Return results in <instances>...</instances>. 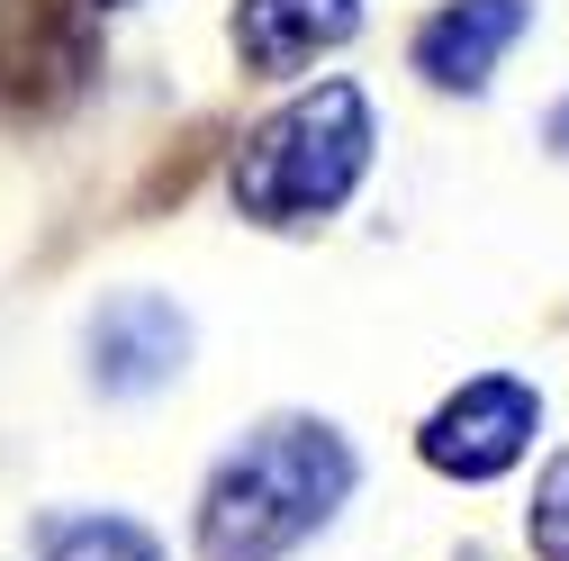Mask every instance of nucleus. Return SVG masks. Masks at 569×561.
<instances>
[{"instance_id":"0eeeda50","label":"nucleus","mask_w":569,"mask_h":561,"mask_svg":"<svg viewBox=\"0 0 569 561\" xmlns=\"http://www.w3.org/2000/svg\"><path fill=\"white\" fill-rule=\"evenodd\" d=\"M46 561H163V543L136 516H63L46 525Z\"/></svg>"},{"instance_id":"20e7f679","label":"nucleus","mask_w":569,"mask_h":561,"mask_svg":"<svg viewBox=\"0 0 569 561\" xmlns=\"http://www.w3.org/2000/svg\"><path fill=\"white\" fill-rule=\"evenodd\" d=\"M181 354H190V326H181V308L154 299V291H118V299L91 317V381L118 390V398L163 390V381L181 372Z\"/></svg>"},{"instance_id":"f257e3e1","label":"nucleus","mask_w":569,"mask_h":561,"mask_svg":"<svg viewBox=\"0 0 569 561\" xmlns=\"http://www.w3.org/2000/svg\"><path fill=\"white\" fill-rule=\"evenodd\" d=\"M343 489H352V444L317 416H271L208 480L199 561H280L343 508Z\"/></svg>"},{"instance_id":"39448f33","label":"nucleus","mask_w":569,"mask_h":561,"mask_svg":"<svg viewBox=\"0 0 569 561\" xmlns=\"http://www.w3.org/2000/svg\"><path fill=\"white\" fill-rule=\"evenodd\" d=\"M525 37V0H443L416 28V73L435 91H479L488 63Z\"/></svg>"},{"instance_id":"423d86ee","label":"nucleus","mask_w":569,"mask_h":561,"mask_svg":"<svg viewBox=\"0 0 569 561\" xmlns=\"http://www.w3.org/2000/svg\"><path fill=\"white\" fill-rule=\"evenodd\" d=\"M362 28V0H244L236 10V55L253 73H308Z\"/></svg>"},{"instance_id":"9d476101","label":"nucleus","mask_w":569,"mask_h":561,"mask_svg":"<svg viewBox=\"0 0 569 561\" xmlns=\"http://www.w3.org/2000/svg\"><path fill=\"white\" fill-rule=\"evenodd\" d=\"M91 10H118V0H91Z\"/></svg>"},{"instance_id":"f03ea898","label":"nucleus","mask_w":569,"mask_h":561,"mask_svg":"<svg viewBox=\"0 0 569 561\" xmlns=\"http://www.w3.org/2000/svg\"><path fill=\"white\" fill-rule=\"evenodd\" d=\"M371 173V100L352 82H317L280 118H262L236 155V208L262 227H317Z\"/></svg>"},{"instance_id":"7ed1b4c3","label":"nucleus","mask_w":569,"mask_h":561,"mask_svg":"<svg viewBox=\"0 0 569 561\" xmlns=\"http://www.w3.org/2000/svg\"><path fill=\"white\" fill-rule=\"evenodd\" d=\"M542 426V398L507 372H488V381H461L435 416H425V462H435L443 480H497L507 462H525Z\"/></svg>"},{"instance_id":"6e6552de","label":"nucleus","mask_w":569,"mask_h":561,"mask_svg":"<svg viewBox=\"0 0 569 561\" xmlns=\"http://www.w3.org/2000/svg\"><path fill=\"white\" fill-rule=\"evenodd\" d=\"M525 534H533V552H542V561H569V453H551V462H542Z\"/></svg>"},{"instance_id":"1a4fd4ad","label":"nucleus","mask_w":569,"mask_h":561,"mask_svg":"<svg viewBox=\"0 0 569 561\" xmlns=\"http://www.w3.org/2000/svg\"><path fill=\"white\" fill-rule=\"evenodd\" d=\"M542 136H551V155H569V100L551 109V127H542Z\"/></svg>"}]
</instances>
